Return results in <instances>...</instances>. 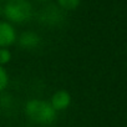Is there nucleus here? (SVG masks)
Wrapping results in <instances>:
<instances>
[{
    "label": "nucleus",
    "mask_w": 127,
    "mask_h": 127,
    "mask_svg": "<svg viewBox=\"0 0 127 127\" xmlns=\"http://www.w3.org/2000/svg\"><path fill=\"white\" fill-rule=\"evenodd\" d=\"M25 113L34 122L49 125V123H52L56 120L57 112L55 111V108L51 106L50 102L44 101V100L32 98V100H29L26 102Z\"/></svg>",
    "instance_id": "nucleus-1"
},
{
    "label": "nucleus",
    "mask_w": 127,
    "mask_h": 127,
    "mask_svg": "<svg viewBox=\"0 0 127 127\" xmlns=\"http://www.w3.org/2000/svg\"><path fill=\"white\" fill-rule=\"evenodd\" d=\"M31 4L28 0H9L4 8V15L11 23H25L31 18Z\"/></svg>",
    "instance_id": "nucleus-2"
},
{
    "label": "nucleus",
    "mask_w": 127,
    "mask_h": 127,
    "mask_svg": "<svg viewBox=\"0 0 127 127\" xmlns=\"http://www.w3.org/2000/svg\"><path fill=\"white\" fill-rule=\"evenodd\" d=\"M16 41V32L15 29L5 21L0 23V47L8 49Z\"/></svg>",
    "instance_id": "nucleus-3"
},
{
    "label": "nucleus",
    "mask_w": 127,
    "mask_h": 127,
    "mask_svg": "<svg viewBox=\"0 0 127 127\" xmlns=\"http://www.w3.org/2000/svg\"><path fill=\"white\" fill-rule=\"evenodd\" d=\"M50 103L55 108L56 112L57 111H64V110H66L71 103V95L65 90H59L52 95Z\"/></svg>",
    "instance_id": "nucleus-4"
},
{
    "label": "nucleus",
    "mask_w": 127,
    "mask_h": 127,
    "mask_svg": "<svg viewBox=\"0 0 127 127\" xmlns=\"http://www.w3.org/2000/svg\"><path fill=\"white\" fill-rule=\"evenodd\" d=\"M41 37L34 31H25L19 37V45L24 49H35L40 45Z\"/></svg>",
    "instance_id": "nucleus-5"
},
{
    "label": "nucleus",
    "mask_w": 127,
    "mask_h": 127,
    "mask_svg": "<svg viewBox=\"0 0 127 127\" xmlns=\"http://www.w3.org/2000/svg\"><path fill=\"white\" fill-rule=\"evenodd\" d=\"M81 0H59V4L62 9L66 10H74L79 6Z\"/></svg>",
    "instance_id": "nucleus-6"
},
{
    "label": "nucleus",
    "mask_w": 127,
    "mask_h": 127,
    "mask_svg": "<svg viewBox=\"0 0 127 127\" xmlns=\"http://www.w3.org/2000/svg\"><path fill=\"white\" fill-rule=\"evenodd\" d=\"M11 60V52L9 49L0 47V66L6 65V64Z\"/></svg>",
    "instance_id": "nucleus-7"
},
{
    "label": "nucleus",
    "mask_w": 127,
    "mask_h": 127,
    "mask_svg": "<svg viewBox=\"0 0 127 127\" xmlns=\"http://www.w3.org/2000/svg\"><path fill=\"white\" fill-rule=\"evenodd\" d=\"M8 84H9L8 72H6V70L3 66H0V91H3L4 89H6Z\"/></svg>",
    "instance_id": "nucleus-8"
},
{
    "label": "nucleus",
    "mask_w": 127,
    "mask_h": 127,
    "mask_svg": "<svg viewBox=\"0 0 127 127\" xmlns=\"http://www.w3.org/2000/svg\"><path fill=\"white\" fill-rule=\"evenodd\" d=\"M50 11H52L54 14H56V15H55V18H60V16H61V15H59V11H57L55 8H50ZM49 14H50V13H49V10L46 9V11H44L42 20H44V21H46V23L52 24V23H54V20H52V18H54V16H52V15H49Z\"/></svg>",
    "instance_id": "nucleus-9"
},
{
    "label": "nucleus",
    "mask_w": 127,
    "mask_h": 127,
    "mask_svg": "<svg viewBox=\"0 0 127 127\" xmlns=\"http://www.w3.org/2000/svg\"><path fill=\"white\" fill-rule=\"evenodd\" d=\"M1 11H3V8H1V6H0V14H1Z\"/></svg>",
    "instance_id": "nucleus-10"
}]
</instances>
